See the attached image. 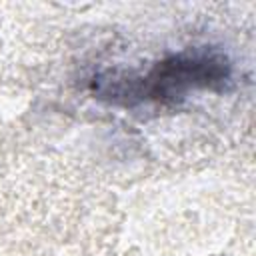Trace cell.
I'll use <instances>...</instances> for the list:
<instances>
[{
    "instance_id": "6da1fadb",
    "label": "cell",
    "mask_w": 256,
    "mask_h": 256,
    "mask_svg": "<svg viewBox=\"0 0 256 256\" xmlns=\"http://www.w3.org/2000/svg\"><path fill=\"white\" fill-rule=\"evenodd\" d=\"M232 80L230 60L216 50H188L160 60L144 76H98L100 98L134 104L142 100H176L190 90H224Z\"/></svg>"
}]
</instances>
